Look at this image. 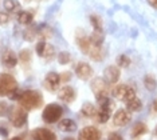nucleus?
Returning a JSON list of instances; mask_svg holds the SVG:
<instances>
[{"label": "nucleus", "instance_id": "1", "mask_svg": "<svg viewBox=\"0 0 157 140\" xmlns=\"http://www.w3.org/2000/svg\"><path fill=\"white\" fill-rule=\"evenodd\" d=\"M17 102L19 104L26 108L27 111H33L35 108H39L43 103V96L40 95L38 91H34V89H27V91H23L19 93L17 96Z\"/></svg>", "mask_w": 157, "mask_h": 140}, {"label": "nucleus", "instance_id": "2", "mask_svg": "<svg viewBox=\"0 0 157 140\" xmlns=\"http://www.w3.org/2000/svg\"><path fill=\"white\" fill-rule=\"evenodd\" d=\"M16 92H17L16 79L7 72L0 74V98H4V96L12 98Z\"/></svg>", "mask_w": 157, "mask_h": 140}, {"label": "nucleus", "instance_id": "3", "mask_svg": "<svg viewBox=\"0 0 157 140\" xmlns=\"http://www.w3.org/2000/svg\"><path fill=\"white\" fill-rule=\"evenodd\" d=\"M62 113H63V109L59 104H55V103H51V104H47L43 109V113H42V117H43V121L47 124H54L56 121L60 120L62 117Z\"/></svg>", "mask_w": 157, "mask_h": 140}, {"label": "nucleus", "instance_id": "4", "mask_svg": "<svg viewBox=\"0 0 157 140\" xmlns=\"http://www.w3.org/2000/svg\"><path fill=\"white\" fill-rule=\"evenodd\" d=\"M99 107L97 109V113H95V117H97L98 123H106L110 116H112V109H113V103L110 102L109 98H102L98 100Z\"/></svg>", "mask_w": 157, "mask_h": 140}, {"label": "nucleus", "instance_id": "5", "mask_svg": "<svg viewBox=\"0 0 157 140\" xmlns=\"http://www.w3.org/2000/svg\"><path fill=\"white\" fill-rule=\"evenodd\" d=\"M112 95L116 99L122 100V102L126 103V102H129L130 99L136 98V91L128 84H118L112 89Z\"/></svg>", "mask_w": 157, "mask_h": 140}, {"label": "nucleus", "instance_id": "6", "mask_svg": "<svg viewBox=\"0 0 157 140\" xmlns=\"http://www.w3.org/2000/svg\"><path fill=\"white\" fill-rule=\"evenodd\" d=\"M90 88L94 96L97 98V100L102 99V98H108V92H109V88H108V81L102 77H95L91 80L90 83Z\"/></svg>", "mask_w": 157, "mask_h": 140}, {"label": "nucleus", "instance_id": "7", "mask_svg": "<svg viewBox=\"0 0 157 140\" xmlns=\"http://www.w3.org/2000/svg\"><path fill=\"white\" fill-rule=\"evenodd\" d=\"M27 119H28V112L26 108H23L22 106L13 108L12 115H11V121H12L13 127L22 128L23 125L27 123Z\"/></svg>", "mask_w": 157, "mask_h": 140}, {"label": "nucleus", "instance_id": "8", "mask_svg": "<svg viewBox=\"0 0 157 140\" xmlns=\"http://www.w3.org/2000/svg\"><path fill=\"white\" fill-rule=\"evenodd\" d=\"M35 49H36L38 56L43 57V59H46V60H50L55 56V48L51 44H48L46 40L39 41L36 44V47H35Z\"/></svg>", "mask_w": 157, "mask_h": 140}, {"label": "nucleus", "instance_id": "9", "mask_svg": "<svg viewBox=\"0 0 157 140\" xmlns=\"http://www.w3.org/2000/svg\"><path fill=\"white\" fill-rule=\"evenodd\" d=\"M78 140H101V132L98 128L89 125V127H85L79 131Z\"/></svg>", "mask_w": 157, "mask_h": 140}, {"label": "nucleus", "instance_id": "10", "mask_svg": "<svg viewBox=\"0 0 157 140\" xmlns=\"http://www.w3.org/2000/svg\"><path fill=\"white\" fill-rule=\"evenodd\" d=\"M59 84H60V76L59 74L56 72H48L47 75L44 76V80H43V85L46 89L48 91L54 92L59 88Z\"/></svg>", "mask_w": 157, "mask_h": 140}, {"label": "nucleus", "instance_id": "11", "mask_svg": "<svg viewBox=\"0 0 157 140\" xmlns=\"http://www.w3.org/2000/svg\"><path fill=\"white\" fill-rule=\"evenodd\" d=\"M17 60H19V57H17V55L12 49L6 48L2 52V64L6 68H15L17 64Z\"/></svg>", "mask_w": 157, "mask_h": 140}, {"label": "nucleus", "instance_id": "12", "mask_svg": "<svg viewBox=\"0 0 157 140\" xmlns=\"http://www.w3.org/2000/svg\"><path fill=\"white\" fill-rule=\"evenodd\" d=\"M121 76V71L118 66H108L103 71V79L109 84H116Z\"/></svg>", "mask_w": 157, "mask_h": 140}, {"label": "nucleus", "instance_id": "13", "mask_svg": "<svg viewBox=\"0 0 157 140\" xmlns=\"http://www.w3.org/2000/svg\"><path fill=\"white\" fill-rule=\"evenodd\" d=\"M75 75L81 80H89L93 76V68L89 63L79 62L75 66Z\"/></svg>", "mask_w": 157, "mask_h": 140}, {"label": "nucleus", "instance_id": "14", "mask_svg": "<svg viewBox=\"0 0 157 140\" xmlns=\"http://www.w3.org/2000/svg\"><path fill=\"white\" fill-rule=\"evenodd\" d=\"M31 140H58L56 135L47 128H35L31 132Z\"/></svg>", "mask_w": 157, "mask_h": 140}, {"label": "nucleus", "instance_id": "15", "mask_svg": "<svg viewBox=\"0 0 157 140\" xmlns=\"http://www.w3.org/2000/svg\"><path fill=\"white\" fill-rule=\"evenodd\" d=\"M132 119V115L128 109H118L113 116V121L114 125L117 127H125Z\"/></svg>", "mask_w": 157, "mask_h": 140}, {"label": "nucleus", "instance_id": "16", "mask_svg": "<svg viewBox=\"0 0 157 140\" xmlns=\"http://www.w3.org/2000/svg\"><path fill=\"white\" fill-rule=\"evenodd\" d=\"M75 96H77V92L75 89H74L73 87H69V85H66V87L60 88V91L58 93V98L59 100H62L63 103H73L74 100H75Z\"/></svg>", "mask_w": 157, "mask_h": 140}, {"label": "nucleus", "instance_id": "17", "mask_svg": "<svg viewBox=\"0 0 157 140\" xmlns=\"http://www.w3.org/2000/svg\"><path fill=\"white\" fill-rule=\"evenodd\" d=\"M33 19H34V15L30 12V11H19V12H17V16H16L17 23L22 24V26H28V24H31Z\"/></svg>", "mask_w": 157, "mask_h": 140}, {"label": "nucleus", "instance_id": "18", "mask_svg": "<svg viewBox=\"0 0 157 140\" xmlns=\"http://www.w3.org/2000/svg\"><path fill=\"white\" fill-rule=\"evenodd\" d=\"M59 130L65 131V132H73L77 130V123L71 119H63L59 120Z\"/></svg>", "mask_w": 157, "mask_h": 140}, {"label": "nucleus", "instance_id": "19", "mask_svg": "<svg viewBox=\"0 0 157 140\" xmlns=\"http://www.w3.org/2000/svg\"><path fill=\"white\" fill-rule=\"evenodd\" d=\"M146 132H148V127H146V124L137 123V124H134L133 128H132V138L137 139V138H140V136L145 135Z\"/></svg>", "mask_w": 157, "mask_h": 140}, {"label": "nucleus", "instance_id": "20", "mask_svg": "<svg viewBox=\"0 0 157 140\" xmlns=\"http://www.w3.org/2000/svg\"><path fill=\"white\" fill-rule=\"evenodd\" d=\"M3 5H4V9L8 13L19 12V9H20V3L17 2V0H4Z\"/></svg>", "mask_w": 157, "mask_h": 140}, {"label": "nucleus", "instance_id": "21", "mask_svg": "<svg viewBox=\"0 0 157 140\" xmlns=\"http://www.w3.org/2000/svg\"><path fill=\"white\" fill-rule=\"evenodd\" d=\"M141 108H142V103L137 96L130 99L129 102H126V109L129 111V112H138Z\"/></svg>", "mask_w": 157, "mask_h": 140}, {"label": "nucleus", "instance_id": "22", "mask_svg": "<svg viewBox=\"0 0 157 140\" xmlns=\"http://www.w3.org/2000/svg\"><path fill=\"white\" fill-rule=\"evenodd\" d=\"M90 24H91V27H93V31L103 32V23H102V19L98 15L93 13V15L90 16Z\"/></svg>", "mask_w": 157, "mask_h": 140}, {"label": "nucleus", "instance_id": "23", "mask_svg": "<svg viewBox=\"0 0 157 140\" xmlns=\"http://www.w3.org/2000/svg\"><path fill=\"white\" fill-rule=\"evenodd\" d=\"M38 35L42 38V40H44V39H48V38L52 36V31H51V28H50L47 24H39Z\"/></svg>", "mask_w": 157, "mask_h": 140}, {"label": "nucleus", "instance_id": "24", "mask_svg": "<svg viewBox=\"0 0 157 140\" xmlns=\"http://www.w3.org/2000/svg\"><path fill=\"white\" fill-rule=\"evenodd\" d=\"M81 112L86 117H93V116H95V113H97V109H95V107L93 106L91 103H85L83 106H82Z\"/></svg>", "mask_w": 157, "mask_h": 140}, {"label": "nucleus", "instance_id": "25", "mask_svg": "<svg viewBox=\"0 0 157 140\" xmlns=\"http://www.w3.org/2000/svg\"><path fill=\"white\" fill-rule=\"evenodd\" d=\"M144 85L148 91H155L157 88V81L153 75H145L144 77Z\"/></svg>", "mask_w": 157, "mask_h": 140}, {"label": "nucleus", "instance_id": "26", "mask_svg": "<svg viewBox=\"0 0 157 140\" xmlns=\"http://www.w3.org/2000/svg\"><path fill=\"white\" fill-rule=\"evenodd\" d=\"M17 57H19L20 63L24 64V66H28V63L31 62V57H33V55H31V51L30 49H22V51L19 52V55H17Z\"/></svg>", "mask_w": 157, "mask_h": 140}, {"label": "nucleus", "instance_id": "27", "mask_svg": "<svg viewBox=\"0 0 157 140\" xmlns=\"http://www.w3.org/2000/svg\"><path fill=\"white\" fill-rule=\"evenodd\" d=\"M23 36H24V40L33 41L34 39L38 36V27H30V28H27V30L24 31Z\"/></svg>", "mask_w": 157, "mask_h": 140}, {"label": "nucleus", "instance_id": "28", "mask_svg": "<svg viewBox=\"0 0 157 140\" xmlns=\"http://www.w3.org/2000/svg\"><path fill=\"white\" fill-rule=\"evenodd\" d=\"M56 60H58V63L60 66H66V64H69L71 62V53L66 51L59 52L58 56H56Z\"/></svg>", "mask_w": 157, "mask_h": 140}, {"label": "nucleus", "instance_id": "29", "mask_svg": "<svg viewBox=\"0 0 157 140\" xmlns=\"http://www.w3.org/2000/svg\"><path fill=\"white\" fill-rule=\"evenodd\" d=\"M117 66L120 68H126L130 66V57L126 55H120L117 57Z\"/></svg>", "mask_w": 157, "mask_h": 140}, {"label": "nucleus", "instance_id": "30", "mask_svg": "<svg viewBox=\"0 0 157 140\" xmlns=\"http://www.w3.org/2000/svg\"><path fill=\"white\" fill-rule=\"evenodd\" d=\"M10 21V13L8 12H0V26H7Z\"/></svg>", "mask_w": 157, "mask_h": 140}, {"label": "nucleus", "instance_id": "31", "mask_svg": "<svg viewBox=\"0 0 157 140\" xmlns=\"http://www.w3.org/2000/svg\"><path fill=\"white\" fill-rule=\"evenodd\" d=\"M59 76H60V81H63V83H67V81L71 80V77H73V74L69 72V71H65V72H62Z\"/></svg>", "mask_w": 157, "mask_h": 140}, {"label": "nucleus", "instance_id": "32", "mask_svg": "<svg viewBox=\"0 0 157 140\" xmlns=\"http://www.w3.org/2000/svg\"><path fill=\"white\" fill-rule=\"evenodd\" d=\"M0 136H8V128H7V125H4L3 123H0Z\"/></svg>", "mask_w": 157, "mask_h": 140}, {"label": "nucleus", "instance_id": "33", "mask_svg": "<svg viewBox=\"0 0 157 140\" xmlns=\"http://www.w3.org/2000/svg\"><path fill=\"white\" fill-rule=\"evenodd\" d=\"M109 140H124L122 138H121L120 135H117V134H113V135H110V138Z\"/></svg>", "mask_w": 157, "mask_h": 140}, {"label": "nucleus", "instance_id": "34", "mask_svg": "<svg viewBox=\"0 0 157 140\" xmlns=\"http://www.w3.org/2000/svg\"><path fill=\"white\" fill-rule=\"evenodd\" d=\"M149 5L153 7V8H157V0H148Z\"/></svg>", "mask_w": 157, "mask_h": 140}, {"label": "nucleus", "instance_id": "35", "mask_svg": "<svg viewBox=\"0 0 157 140\" xmlns=\"http://www.w3.org/2000/svg\"><path fill=\"white\" fill-rule=\"evenodd\" d=\"M153 108H155V111H157V99L155 100V103H153Z\"/></svg>", "mask_w": 157, "mask_h": 140}, {"label": "nucleus", "instance_id": "36", "mask_svg": "<svg viewBox=\"0 0 157 140\" xmlns=\"http://www.w3.org/2000/svg\"><path fill=\"white\" fill-rule=\"evenodd\" d=\"M10 140H23V139L19 138V136H16V138H12V139H10Z\"/></svg>", "mask_w": 157, "mask_h": 140}, {"label": "nucleus", "instance_id": "37", "mask_svg": "<svg viewBox=\"0 0 157 140\" xmlns=\"http://www.w3.org/2000/svg\"><path fill=\"white\" fill-rule=\"evenodd\" d=\"M155 134H156V136H157V125H156V128H155Z\"/></svg>", "mask_w": 157, "mask_h": 140}, {"label": "nucleus", "instance_id": "38", "mask_svg": "<svg viewBox=\"0 0 157 140\" xmlns=\"http://www.w3.org/2000/svg\"><path fill=\"white\" fill-rule=\"evenodd\" d=\"M65 140H74V139H70V138H67V139H65Z\"/></svg>", "mask_w": 157, "mask_h": 140}, {"label": "nucleus", "instance_id": "39", "mask_svg": "<svg viewBox=\"0 0 157 140\" xmlns=\"http://www.w3.org/2000/svg\"><path fill=\"white\" fill-rule=\"evenodd\" d=\"M24 2H31V0H24Z\"/></svg>", "mask_w": 157, "mask_h": 140}, {"label": "nucleus", "instance_id": "40", "mask_svg": "<svg viewBox=\"0 0 157 140\" xmlns=\"http://www.w3.org/2000/svg\"><path fill=\"white\" fill-rule=\"evenodd\" d=\"M42 2H48V0H42Z\"/></svg>", "mask_w": 157, "mask_h": 140}]
</instances>
